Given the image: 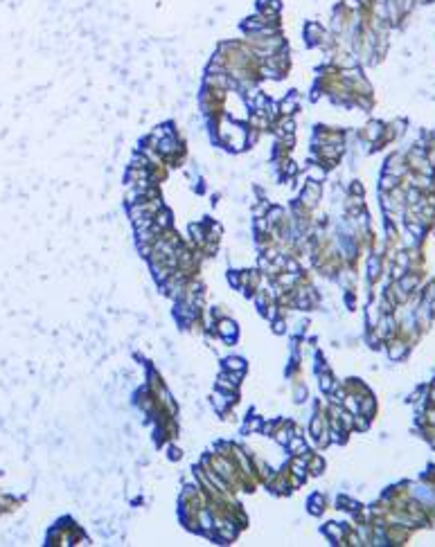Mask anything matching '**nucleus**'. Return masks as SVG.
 <instances>
[{
	"label": "nucleus",
	"mask_w": 435,
	"mask_h": 547,
	"mask_svg": "<svg viewBox=\"0 0 435 547\" xmlns=\"http://www.w3.org/2000/svg\"><path fill=\"white\" fill-rule=\"evenodd\" d=\"M296 106H298V95H287L282 99V104L278 106V110L282 115H293L296 113Z\"/></svg>",
	"instance_id": "nucleus-1"
},
{
	"label": "nucleus",
	"mask_w": 435,
	"mask_h": 547,
	"mask_svg": "<svg viewBox=\"0 0 435 547\" xmlns=\"http://www.w3.org/2000/svg\"><path fill=\"white\" fill-rule=\"evenodd\" d=\"M322 178H325V169L318 167V164H311V167H309V180L322 183Z\"/></svg>",
	"instance_id": "nucleus-2"
},
{
	"label": "nucleus",
	"mask_w": 435,
	"mask_h": 547,
	"mask_svg": "<svg viewBox=\"0 0 435 547\" xmlns=\"http://www.w3.org/2000/svg\"><path fill=\"white\" fill-rule=\"evenodd\" d=\"M379 133H381V127L376 122H372V124H368V131H365L363 135L368 140H376V138H379Z\"/></svg>",
	"instance_id": "nucleus-3"
},
{
	"label": "nucleus",
	"mask_w": 435,
	"mask_h": 547,
	"mask_svg": "<svg viewBox=\"0 0 435 547\" xmlns=\"http://www.w3.org/2000/svg\"><path fill=\"white\" fill-rule=\"evenodd\" d=\"M221 327H224V333H235V324L233 322H224Z\"/></svg>",
	"instance_id": "nucleus-4"
},
{
	"label": "nucleus",
	"mask_w": 435,
	"mask_h": 547,
	"mask_svg": "<svg viewBox=\"0 0 435 547\" xmlns=\"http://www.w3.org/2000/svg\"><path fill=\"white\" fill-rule=\"evenodd\" d=\"M228 365L233 367V370H241V367H244V362L237 360V358H233V360H228Z\"/></svg>",
	"instance_id": "nucleus-5"
}]
</instances>
